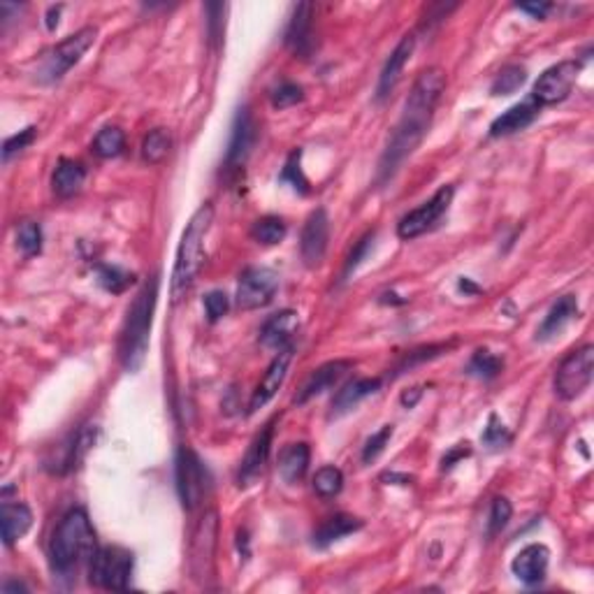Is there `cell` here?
I'll return each mask as SVG.
<instances>
[{
  "label": "cell",
  "mask_w": 594,
  "mask_h": 594,
  "mask_svg": "<svg viewBox=\"0 0 594 594\" xmlns=\"http://www.w3.org/2000/svg\"><path fill=\"white\" fill-rule=\"evenodd\" d=\"M446 88V75L439 67H427L418 75V79L411 87L409 97H406L405 112H402L400 121L394 126L393 138H390L388 147H385L384 156H381L379 172L376 179L379 184H385L394 177V172L400 169V165L414 154L420 142L425 139L427 130L435 118V109L441 100V93Z\"/></svg>",
  "instance_id": "obj_1"
},
{
  "label": "cell",
  "mask_w": 594,
  "mask_h": 594,
  "mask_svg": "<svg viewBox=\"0 0 594 594\" xmlns=\"http://www.w3.org/2000/svg\"><path fill=\"white\" fill-rule=\"evenodd\" d=\"M159 274L148 279L142 291L135 295L128 309L126 323H123L121 339H118V358L126 372H138L144 364L148 351V337L154 325L156 304H159Z\"/></svg>",
  "instance_id": "obj_2"
},
{
  "label": "cell",
  "mask_w": 594,
  "mask_h": 594,
  "mask_svg": "<svg viewBox=\"0 0 594 594\" xmlns=\"http://www.w3.org/2000/svg\"><path fill=\"white\" fill-rule=\"evenodd\" d=\"M211 220H214V207H211V202H205L200 210L190 216L189 226L181 235L175 270H172V283H169V292H172L175 302H179L186 291L193 286L195 277L200 274L202 262H205V240L211 228Z\"/></svg>",
  "instance_id": "obj_3"
},
{
  "label": "cell",
  "mask_w": 594,
  "mask_h": 594,
  "mask_svg": "<svg viewBox=\"0 0 594 594\" xmlns=\"http://www.w3.org/2000/svg\"><path fill=\"white\" fill-rule=\"evenodd\" d=\"M96 550V534H93L87 511L72 508L63 516L61 525L54 532L52 546H49L54 571L70 574L72 568H77L82 562H91Z\"/></svg>",
  "instance_id": "obj_4"
},
{
  "label": "cell",
  "mask_w": 594,
  "mask_h": 594,
  "mask_svg": "<svg viewBox=\"0 0 594 594\" xmlns=\"http://www.w3.org/2000/svg\"><path fill=\"white\" fill-rule=\"evenodd\" d=\"M216 546H219V511L210 508L202 513L190 534L189 568L195 583L205 585L214 576Z\"/></svg>",
  "instance_id": "obj_5"
},
{
  "label": "cell",
  "mask_w": 594,
  "mask_h": 594,
  "mask_svg": "<svg viewBox=\"0 0 594 594\" xmlns=\"http://www.w3.org/2000/svg\"><path fill=\"white\" fill-rule=\"evenodd\" d=\"M96 37L97 31L93 26H87L75 33V36L66 37L61 45L54 46L52 52L45 54V58H42L40 63V72H37V79L45 84L61 82V79L66 77V72L82 61V56L91 49Z\"/></svg>",
  "instance_id": "obj_6"
},
{
  "label": "cell",
  "mask_w": 594,
  "mask_h": 594,
  "mask_svg": "<svg viewBox=\"0 0 594 594\" xmlns=\"http://www.w3.org/2000/svg\"><path fill=\"white\" fill-rule=\"evenodd\" d=\"M592 374L594 346L592 343H585L583 349L568 353L558 367V374H555V394L564 402L576 400V397H580V394L588 390V385L592 384Z\"/></svg>",
  "instance_id": "obj_7"
},
{
  "label": "cell",
  "mask_w": 594,
  "mask_h": 594,
  "mask_svg": "<svg viewBox=\"0 0 594 594\" xmlns=\"http://www.w3.org/2000/svg\"><path fill=\"white\" fill-rule=\"evenodd\" d=\"M88 576L91 583L103 589H117L123 592L128 588L130 576H133V555L123 548H97L91 558Z\"/></svg>",
  "instance_id": "obj_8"
},
{
  "label": "cell",
  "mask_w": 594,
  "mask_h": 594,
  "mask_svg": "<svg viewBox=\"0 0 594 594\" xmlns=\"http://www.w3.org/2000/svg\"><path fill=\"white\" fill-rule=\"evenodd\" d=\"M453 195H456L453 186H441L430 200L423 202L420 207L411 210L409 214L402 216L400 223H397V235H400V240H415V237L425 235L427 230H432V228L439 223L441 216L448 211V207H451Z\"/></svg>",
  "instance_id": "obj_9"
},
{
  "label": "cell",
  "mask_w": 594,
  "mask_h": 594,
  "mask_svg": "<svg viewBox=\"0 0 594 594\" xmlns=\"http://www.w3.org/2000/svg\"><path fill=\"white\" fill-rule=\"evenodd\" d=\"M579 61H562L558 66L548 67L543 72L541 77L537 79L532 91V100L538 105V108H546V105H558L562 100H567L571 88H574L576 79H579L580 72Z\"/></svg>",
  "instance_id": "obj_10"
},
{
  "label": "cell",
  "mask_w": 594,
  "mask_h": 594,
  "mask_svg": "<svg viewBox=\"0 0 594 594\" xmlns=\"http://www.w3.org/2000/svg\"><path fill=\"white\" fill-rule=\"evenodd\" d=\"M279 291V277L267 267H249L237 286V307L244 312L267 307Z\"/></svg>",
  "instance_id": "obj_11"
},
{
  "label": "cell",
  "mask_w": 594,
  "mask_h": 594,
  "mask_svg": "<svg viewBox=\"0 0 594 594\" xmlns=\"http://www.w3.org/2000/svg\"><path fill=\"white\" fill-rule=\"evenodd\" d=\"M177 492L181 507L186 511H195L205 497V466L202 460L190 448H179L177 453Z\"/></svg>",
  "instance_id": "obj_12"
},
{
  "label": "cell",
  "mask_w": 594,
  "mask_h": 594,
  "mask_svg": "<svg viewBox=\"0 0 594 594\" xmlns=\"http://www.w3.org/2000/svg\"><path fill=\"white\" fill-rule=\"evenodd\" d=\"M330 240V219L323 207L312 211L302 228V240H300V251L307 267H316L323 262L325 251H328Z\"/></svg>",
  "instance_id": "obj_13"
},
{
  "label": "cell",
  "mask_w": 594,
  "mask_h": 594,
  "mask_svg": "<svg viewBox=\"0 0 594 594\" xmlns=\"http://www.w3.org/2000/svg\"><path fill=\"white\" fill-rule=\"evenodd\" d=\"M292 353H295V346H292V343H288V346H283V349L274 355V360H271L270 367L265 369V374H262L261 384H258L256 393H253L249 411L262 409V406H265L267 402L274 397V394H277V390L282 388L283 381H286L288 364H291Z\"/></svg>",
  "instance_id": "obj_14"
},
{
  "label": "cell",
  "mask_w": 594,
  "mask_h": 594,
  "mask_svg": "<svg viewBox=\"0 0 594 594\" xmlns=\"http://www.w3.org/2000/svg\"><path fill=\"white\" fill-rule=\"evenodd\" d=\"M253 144H256V121H253L249 108H241L240 112H237L235 123H232L230 144H228L226 154V168L237 169L240 165H244V160L251 154Z\"/></svg>",
  "instance_id": "obj_15"
},
{
  "label": "cell",
  "mask_w": 594,
  "mask_h": 594,
  "mask_svg": "<svg viewBox=\"0 0 594 594\" xmlns=\"http://www.w3.org/2000/svg\"><path fill=\"white\" fill-rule=\"evenodd\" d=\"M313 5L312 3H300L292 10L291 24L286 28V46L295 56L309 58L313 52Z\"/></svg>",
  "instance_id": "obj_16"
},
{
  "label": "cell",
  "mask_w": 594,
  "mask_h": 594,
  "mask_svg": "<svg viewBox=\"0 0 594 594\" xmlns=\"http://www.w3.org/2000/svg\"><path fill=\"white\" fill-rule=\"evenodd\" d=\"M548 562V548L541 546V543H529V546H525V548L513 558L511 571L517 580H523V583L527 585H537L546 579Z\"/></svg>",
  "instance_id": "obj_17"
},
{
  "label": "cell",
  "mask_w": 594,
  "mask_h": 594,
  "mask_svg": "<svg viewBox=\"0 0 594 594\" xmlns=\"http://www.w3.org/2000/svg\"><path fill=\"white\" fill-rule=\"evenodd\" d=\"M93 441H96V430H91V427H84V430L75 432V435L67 436L61 446H56V453H54L52 460L46 462V466H49L54 474L70 472V469L77 466V462H82L84 453L91 448Z\"/></svg>",
  "instance_id": "obj_18"
},
{
  "label": "cell",
  "mask_w": 594,
  "mask_h": 594,
  "mask_svg": "<svg viewBox=\"0 0 594 594\" xmlns=\"http://www.w3.org/2000/svg\"><path fill=\"white\" fill-rule=\"evenodd\" d=\"M414 49H415L414 36H405L400 40V45L394 46L390 58L385 61L384 70H381L379 87H376V100H385V97L394 91V87L400 84L402 72H405L406 63L411 61V56H414Z\"/></svg>",
  "instance_id": "obj_19"
},
{
  "label": "cell",
  "mask_w": 594,
  "mask_h": 594,
  "mask_svg": "<svg viewBox=\"0 0 594 594\" xmlns=\"http://www.w3.org/2000/svg\"><path fill=\"white\" fill-rule=\"evenodd\" d=\"M271 432H274V427H271V423H267V425L258 432L256 439L251 441V446H249V451H246L244 460H241L240 476H237L240 487L253 486V483L258 481V476L262 474V466H265L267 457H270Z\"/></svg>",
  "instance_id": "obj_20"
},
{
  "label": "cell",
  "mask_w": 594,
  "mask_h": 594,
  "mask_svg": "<svg viewBox=\"0 0 594 594\" xmlns=\"http://www.w3.org/2000/svg\"><path fill=\"white\" fill-rule=\"evenodd\" d=\"M297 328H300V318L295 312L286 309V312L274 313L271 318H267L265 325L261 330V343L265 349H277L282 351L283 346L292 342Z\"/></svg>",
  "instance_id": "obj_21"
},
{
  "label": "cell",
  "mask_w": 594,
  "mask_h": 594,
  "mask_svg": "<svg viewBox=\"0 0 594 594\" xmlns=\"http://www.w3.org/2000/svg\"><path fill=\"white\" fill-rule=\"evenodd\" d=\"M349 369H351L349 360H333V363H325L323 367H318L316 372L309 376V381L304 384L302 393L297 394L295 402L297 405H304V402L313 400V397H318V394H323L325 390L334 388V385L339 384V379H342Z\"/></svg>",
  "instance_id": "obj_22"
},
{
  "label": "cell",
  "mask_w": 594,
  "mask_h": 594,
  "mask_svg": "<svg viewBox=\"0 0 594 594\" xmlns=\"http://www.w3.org/2000/svg\"><path fill=\"white\" fill-rule=\"evenodd\" d=\"M538 109L541 108L534 103L532 97L520 105H513V108L507 109L502 117H497L495 121H492L490 135L492 138H507V135L517 133V130H525L529 123L538 117Z\"/></svg>",
  "instance_id": "obj_23"
},
{
  "label": "cell",
  "mask_w": 594,
  "mask_h": 594,
  "mask_svg": "<svg viewBox=\"0 0 594 594\" xmlns=\"http://www.w3.org/2000/svg\"><path fill=\"white\" fill-rule=\"evenodd\" d=\"M33 513L26 504L3 502L0 507V527H3V543L15 546L24 534L31 529Z\"/></svg>",
  "instance_id": "obj_24"
},
{
  "label": "cell",
  "mask_w": 594,
  "mask_h": 594,
  "mask_svg": "<svg viewBox=\"0 0 594 594\" xmlns=\"http://www.w3.org/2000/svg\"><path fill=\"white\" fill-rule=\"evenodd\" d=\"M579 316V300H576L574 295H564L559 297L558 302L550 307L548 316L543 318L541 328H538L537 333V339H541V342H548V339L558 337L559 333H562L564 328H567L574 318Z\"/></svg>",
  "instance_id": "obj_25"
},
{
  "label": "cell",
  "mask_w": 594,
  "mask_h": 594,
  "mask_svg": "<svg viewBox=\"0 0 594 594\" xmlns=\"http://www.w3.org/2000/svg\"><path fill=\"white\" fill-rule=\"evenodd\" d=\"M379 388H381V379L349 381V384L343 385V388L337 393V397L333 400V411H330V415H333V418L346 415L349 411H353L355 406L364 400V397L374 394Z\"/></svg>",
  "instance_id": "obj_26"
},
{
  "label": "cell",
  "mask_w": 594,
  "mask_h": 594,
  "mask_svg": "<svg viewBox=\"0 0 594 594\" xmlns=\"http://www.w3.org/2000/svg\"><path fill=\"white\" fill-rule=\"evenodd\" d=\"M309 457H312V453H309V446L304 441L283 448L282 457H279V476L283 478V483L295 486L302 481L309 469Z\"/></svg>",
  "instance_id": "obj_27"
},
{
  "label": "cell",
  "mask_w": 594,
  "mask_h": 594,
  "mask_svg": "<svg viewBox=\"0 0 594 594\" xmlns=\"http://www.w3.org/2000/svg\"><path fill=\"white\" fill-rule=\"evenodd\" d=\"M358 529H363V520H360V517L339 513V516L328 517V520L313 532V546H316V548H328L334 541L349 537V534L358 532Z\"/></svg>",
  "instance_id": "obj_28"
},
{
  "label": "cell",
  "mask_w": 594,
  "mask_h": 594,
  "mask_svg": "<svg viewBox=\"0 0 594 594\" xmlns=\"http://www.w3.org/2000/svg\"><path fill=\"white\" fill-rule=\"evenodd\" d=\"M84 179H87V168H84L82 163H77V160L63 159L61 163L56 165V169H54V193H56L58 198H63V200L72 198L75 193H79V189L84 186Z\"/></svg>",
  "instance_id": "obj_29"
},
{
  "label": "cell",
  "mask_w": 594,
  "mask_h": 594,
  "mask_svg": "<svg viewBox=\"0 0 594 594\" xmlns=\"http://www.w3.org/2000/svg\"><path fill=\"white\" fill-rule=\"evenodd\" d=\"M504 369V360L499 358V355H495L492 351L487 349H478L476 353L472 355V360H469V367H466V372L472 376H478V379H495V376H499V372Z\"/></svg>",
  "instance_id": "obj_30"
},
{
  "label": "cell",
  "mask_w": 594,
  "mask_h": 594,
  "mask_svg": "<svg viewBox=\"0 0 594 594\" xmlns=\"http://www.w3.org/2000/svg\"><path fill=\"white\" fill-rule=\"evenodd\" d=\"M123 147H126V135H123V130L117 128V126H108V128L100 130V133L96 135V139H93V151H96L100 159H114V156L121 154Z\"/></svg>",
  "instance_id": "obj_31"
},
{
  "label": "cell",
  "mask_w": 594,
  "mask_h": 594,
  "mask_svg": "<svg viewBox=\"0 0 594 594\" xmlns=\"http://www.w3.org/2000/svg\"><path fill=\"white\" fill-rule=\"evenodd\" d=\"M169 144H172V139H169L168 130L154 128L142 142V159L151 165L163 163L165 156L169 154Z\"/></svg>",
  "instance_id": "obj_32"
},
{
  "label": "cell",
  "mask_w": 594,
  "mask_h": 594,
  "mask_svg": "<svg viewBox=\"0 0 594 594\" xmlns=\"http://www.w3.org/2000/svg\"><path fill=\"white\" fill-rule=\"evenodd\" d=\"M527 82V70L523 66H507L499 70V75L492 82V96H511L517 88Z\"/></svg>",
  "instance_id": "obj_33"
},
{
  "label": "cell",
  "mask_w": 594,
  "mask_h": 594,
  "mask_svg": "<svg viewBox=\"0 0 594 594\" xmlns=\"http://www.w3.org/2000/svg\"><path fill=\"white\" fill-rule=\"evenodd\" d=\"M251 235L253 240L265 246L279 244V241L286 237V223H283L279 216H262V219H258L256 223H253Z\"/></svg>",
  "instance_id": "obj_34"
},
{
  "label": "cell",
  "mask_w": 594,
  "mask_h": 594,
  "mask_svg": "<svg viewBox=\"0 0 594 594\" xmlns=\"http://www.w3.org/2000/svg\"><path fill=\"white\" fill-rule=\"evenodd\" d=\"M133 282H135L133 274L123 271L121 267H117V265L97 267V283H100V286H103L108 292H114V295H118V292L126 291V288H128Z\"/></svg>",
  "instance_id": "obj_35"
},
{
  "label": "cell",
  "mask_w": 594,
  "mask_h": 594,
  "mask_svg": "<svg viewBox=\"0 0 594 594\" xmlns=\"http://www.w3.org/2000/svg\"><path fill=\"white\" fill-rule=\"evenodd\" d=\"M343 487V474L342 469H337V466H323V469H318L316 476H313V490H316V495H321V497H334V495H339Z\"/></svg>",
  "instance_id": "obj_36"
},
{
  "label": "cell",
  "mask_w": 594,
  "mask_h": 594,
  "mask_svg": "<svg viewBox=\"0 0 594 594\" xmlns=\"http://www.w3.org/2000/svg\"><path fill=\"white\" fill-rule=\"evenodd\" d=\"M16 246L26 258L37 256L42 251V228L36 220H24L16 230Z\"/></svg>",
  "instance_id": "obj_37"
},
{
  "label": "cell",
  "mask_w": 594,
  "mask_h": 594,
  "mask_svg": "<svg viewBox=\"0 0 594 594\" xmlns=\"http://www.w3.org/2000/svg\"><path fill=\"white\" fill-rule=\"evenodd\" d=\"M300 159H302L300 151H292V154L288 156L286 165H283L282 169V181H286V184H291L297 193L304 195L309 193V181L307 177H304L302 168H300Z\"/></svg>",
  "instance_id": "obj_38"
},
{
  "label": "cell",
  "mask_w": 594,
  "mask_h": 594,
  "mask_svg": "<svg viewBox=\"0 0 594 594\" xmlns=\"http://www.w3.org/2000/svg\"><path fill=\"white\" fill-rule=\"evenodd\" d=\"M302 100H304V91L300 84L283 82V84H279L274 91H271V108H277V109L292 108V105L302 103Z\"/></svg>",
  "instance_id": "obj_39"
},
{
  "label": "cell",
  "mask_w": 594,
  "mask_h": 594,
  "mask_svg": "<svg viewBox=\"0 0 594 594\" xmlns=\"http://www.w3.org/2000/svg\"><path fill=\"white\" fill-rule=\"evenodd\" d=\"M508 441H511V432L504 427V423L497 415L492 414L490 418H487L486 432H483V444H486L487 448H492V451H499V448L508 446Z\"/></svg>",
  "instance_id": "obj_40"
},
{
  "label": "cell",
  "mask_w": 594,
  "mask_h": 594,
  "mask_svg": "<svg viewBox=\"0 0 594 594\" xmlns=\"http://www.w3.org/2000/svg\"><path fill=\"white\" fill-rule=\"evenodd\" d=\"M511 516H513L511 502H508L507 497L495 499L490 507V520H487V532H490V537L502 532V529L508 525V520H511Z\"/></svg>",
  "instance_id": "obj_41"
},
{
  "label": "cell",
  "mask_w": 594,
  "mask_h": 594,
  "mask_svg": "<svg viewBox=\"0 0 594 594\" xmlns=\"http://www.w3.org/2000/svg\"><path fill=\"white\" fill-rule=\"evenodd\" d=\"M390 436H393V425H384L379 432H376V435L369 436L367 444H364V448H363L364 465H372V462H374L376 457L385 451V446H388Z\"/></svg>",
  "instance_id": "obj_42"
},
{
  "label": "cell",
  "mask_w": 594,
  "mask_h": 594,
  "mask_svg": "<svg viewBox=\"0 0 594 594\" xmlns=\"http://www.w3.org/2000/svg\"><path fill=\"white\" fill-rule=\"evenodd\" d=\"M33 139H36V128H33V126H28V128L21 130V133L12 135V138L5 139V144H3V160L7 163L12 156L21 154V151H24V148H26Z\"/></svg>",
  "instance_id": "obj_43"
},
{
  "label": "cell",
  "mask_w": 594,
  "mask_h": 594,
  "mask_svg": "<svg viewBox=\"0 0 594 594\" xmlns=\"http://www.w3.org/2000/svg\"><path fill=\"white\" fill-rule=\"evenodd\" d=\"M228 307H230V302H228V295L223 291H211L210 295H205V312L211 323L226 316Z\"/></svg>",
  "instance_id": "obj_44"
},
{
  "label": "cell",
  "mask_w": 594,
  "mask_h": 594,
  "mask_svg": "<svg viewBox=\"0 0 594 594\" xmlns=\"http://www.w3.org/2000/svg\"><path fill=\"white\" fill-rule=\"evenodd\" d=\"M374 237H376V232L372 230V232H367V235H364L363 240L358 241V244H355V249H353V251H351L349 261H346V267H343V277H349L351 271H353L355 267H358L360 262H363L364 258H367L369 249L374 246Z\"/></svg>",
  "instance_id": "obj_45"
},
{
  "label": "cell",
  "mask_w": 594,
  "mask_h": 594,
  "mask_svg": "<svg viewBox=\"0 0 594 594\" xmlns=\"http://www.w3.org/2000/svg\"><path fill=\"white\" fill-rule=\"evenodd\" d=\"M446 349H448V346H446V343H436V346H427V349H418V351H414V353L406 355L405 363L400 364V374H402V372H405V369H411V367H414V364L425 363V360L436 358V355H439L441 351H446Z\"/></svg>",
  "instance_id": "obj_46"
},
{
  "label": "cell",
  "mask_w": 594,
  "mask_h": 594,
  "mask_svg": "<svg viewBox=\"0 0 594 594\" xmlns=\"http://www.w3.org/2000/svg\"><path fill=\"white\" fill-rule=\"evenodd\" d=\"M207 10H210V37L211 42H219L220 40V33H223V21H220L219 15H223V10H226V5H220V3H211V5H207Z\"/></svg>",
  "instance_id": "obj_47"
},
{
  "label": "cell",
  "mask_w": 594,
  "mask_h": 594,
  "mask_svg": "<svg viewBox=\"0 0 594 594\" xmlns=\"http://www.w3.org/2000/svg\"><path fill=\"white\" fill-rule=\"evenodd\" d=\"M469 453H472V451H469V444L456 446V448H453V451L444 457V469H451V466L456 465L457 460H462V457H466V456H469Z\"/></svg>",
  "instance_id": "obj_48"
},
{
  "label": "cell",
  "mask_w": 594,
  "mask_h": 594,
  "mask_svg": "<svg viewBox=\"0 0 594 594\" xmlns=\"http://www.w3.org/2000/svg\"><path fill=\"white\" fill-rule=\"evenodd\" d=\"M550 3H523V5H517V10H523V12H529V15H534V16H538V19H543V16L548 15L550 12Z\"/></svg>",
  "instance_id": "obj_49"
},
{
  "label": "cell",
  "mask_w": 594,
  "mask_h": 594,
  "mask_svg": "<svg viewBox=\"0 0 594 594\" xmlns=\"http://www.w3.org/2000/svg\"><path fill=\"white\" fill-rule=\"evenodd\" d=\"M423 397V388H411L406 390V393H402V406H406V409H414L415 405H418V400Z\"/></svg>",
  "instance_id": "obj_50"
},
{
  "label": "cell",
  "mask_w": 594,
  "mask_h": 594,
  "mask_svg": "<svg viewBox=\"0 0 594 594\" xmlns=\"http://www.w3.org/2000/svg\"><path fill=\"white\" fill-rule=\"evenodd\" d=\"M58 12H61V5L49 10V19H46V28H49V31H54V28L58 26Z\"/></svg>",
  "instance_id": "obj_51"
},
{
  "label": "cell",
  "mask_w": 594,
  "mask_h": 594,
  "mask_svg": "<svg viewBox=\"0 0 594 594\" xmlns=\"http://www.w3.org/2000/svg\"><path fill=\"white\" fill-rule=\"evenodd\" d=\"M12 589H16V592H26V585H21V583H5V585H3V592L10 594Z\"/></svg>",
  "instance_id": "obj_52"
},
{
  "label": "cell",
  "mask_w": 594,
  "mask_h": 594,
  "mask_svg": "<svg viewBox=\"0 0 594 594\" xmlns=\"http://www.w3.org/2000/svg\"><path fill=\"white\" fill-rule=\"evenodd\" d=\"M460 288H462V291H466V292H478V288L474 286L472 282H466V279H462V282H460Z\"/></svg>",
  "instance_id": "obj_53"
}]
</instances>
